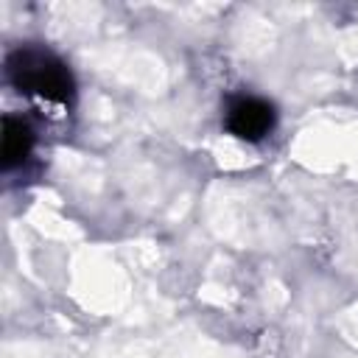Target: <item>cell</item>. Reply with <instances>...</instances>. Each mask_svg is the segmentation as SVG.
<instances>
[{
	"label": "cell",
	"mask_w": 358,
	"mask_h": 358,
	"mask_svg": "<svg viewBox=\"0 0 358 358\" xmlns=\"http://www.w3.org/2000/svg\"><path fill=\"white\" fill-rule=\"evenodd\" d=\"M274 120H277L274 106L255 95H238L227 106V129L235 137L249 140V143L263 140L274 129Z\"/></svg>",
	"instance_id": "cell-2"
},
{
	"label": "cell",
	"mask_w": 358,
	"mask_h": 358,
	"mask_svg": "<svg viewBox=\"0 0 358 358\" xmlns=\"http://www.w3.org/2000/svg\"><path fill=\"white\" fill-rule=\"evenodd\" d=\"M6 76L20 92L36 95L59 106H67L76 98V81L70 67L45 48H14L6 56Z\"/></svg>",
	"instance_id": "cell-1"
},
{
	"label": "cell",
	"mask_w": 358,
	"mask_h": 358,
	"mask_svg": "<svg viewBox=\"0 0 358 358\" xmlns=\"http://www.w3.org/2000/svg\"><path fill=\"white\" fill-rule=\"evenodd\" d=\"M34 145H36V134L28 126V120H22L17 115H6L3 117V145H0L3 168L6 171L20 168L31 157Z\"/></svg>",
	"instance_id": "cell-3"
}]
</instances>
